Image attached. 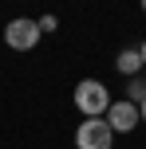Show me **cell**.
<instances>
[{"label":"cell","instance_id":"cell-9","mask_svg":"<svg viewBox=\"0 0 146 149\" xmlns=\"http://www.w3.org/2000/svg\"><path fill=\"white\" fill-rule=\"evenodd\" d=\"M138 55H142V67H146V39H142V47H138Z\"/></svg>","mask_w":146,"mask_h":149},{"label":"cell","instance_id":"cell-6","mask_svg":"<svg viewBox=\"0 0 146 149\" xmlns=\"http://www.w3.org/2000/svg\"><path fill=\"white\" fill-rule=\"evenodd\" d=\"M142 98H146V74H134V79L126 82V102H134V106H138Z\"/></svg>","mask_w":146,"mask_h":149},{"label":"cell","instance_id":"cell-1","mask_svg":"<svg viewBox=\"0 0 146 149\" xmlns=\"http://www.w3.org/2000/svg\"><path fill=\"white\" fill-rule=\"evenodd\" d=\"M111 102H115V98H111V90L103 86L99 79H83L75 86V106L87 114V118H103V114L111 110Z\"/></svg>","mask_w":146,"mask_h":149},{"label":"cell","instance_id":"cell-4","mask_svg":"<svg viewBox=\"0 0 146 149\" xmlns=\"http://www.w3.org/2000/svg\"><path fill=\"white\" fill-rule=\"evenodd\" d=\"M103 122L111 126V134H134V126H138V106L126 102V98H118V102H111V110L103 114Z\"/></svg>","mask_w":146,"mask_h":149},{"label":"cell","instance_id":"cell-8","mask_svg":"<svg viewBox=\"0 0 146 149\" xmlns=\"http://www.w3.org/2000/svg\"><path fill=\"white\" fill-rule=\"evenodd\" d=\"M138 118L146 122V98H142V102H138Z\"/></svg>","mask_w":146,"mask_h":149},{"label":"cell","instance_id":"cell-2","mask_svg":"<svg viewBox=\"0 0 146 149\" xmlns=\"http://www.w3.org/2000/svg\"><path fill=\"white\" fill-rule=\"evenodd\" d=\"M115 145V134L103 118H83L75 130V149H111Z\"/></svg>","mask_w":146,"mask_h":149},{"label":"cell","instance_id":"cell-5","mask_svg":"<svg viewBox=\"0 0 146 149\" xmlns=\"http://www.w3.org/2000/svg\"><path fill=\"white\" fill-rule=\"evenodd\" d=\"M115 67H118V74H126V79H134V74L142 71V55L134 51V47H130V51H118Z\"/></svg>","mask_w":146,"mask_h":149},{"label":"cell","instance_id":"cell-10","mask_svg":"<svg viewBox=\"0 0 146 149\" xmlns=\"http://www.w3.org/2000/svg\"><path fill=\"white\" fill-rule=\"evenodd\" d=\"M138 4H142V12H146V0H138Z\"/></svg>","mask_w":146,"mask_h":149},{"label":"cell","instance_id":"cell-3","mask_svg":"<svg viewBox=\"0 0 146 149\" xmlns=\"http://www.w3.org/2000/svg\"><path fill=\"white\" fill-rule=\"evenodd\" d=\"M4 43L12 47V51H32V47L39 43V24L28 20V16L8 20V28H4Z\"/></svg>","mask_w":146,"mask_h":149},{"label":"cell","instance_id":"cell-7","mask_svg":"<svg viewBox=\"0 0 146 149\" xmlns=\"http://www.w3.org/2000/svg\"><path fill=\"white\" fill-rule=\"evenodd\" d=\"M39 31H55V16H44V20H36Z\"/></svg>","mask_w":146,"mask_h":149}]
</instances>
